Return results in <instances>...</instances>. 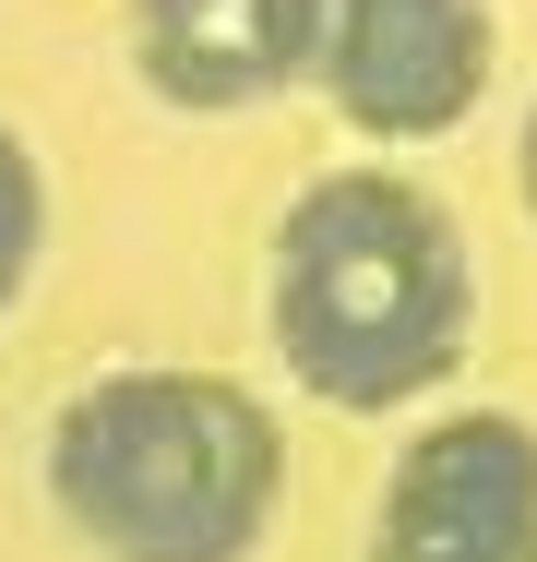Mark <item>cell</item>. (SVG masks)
Returning <instances> with one entry per match:
<instances>
[{
  "label": "cell",
  "mask_w": 537,
  "mask_h": 562,
  "mask_svg": "<svg viewBox=\"0 0 537 562\" xmlns=\"http://www.w3.org/2000/svg\"><path fill=\"white\" fill-rule=\"evenodd\" d=\"M36 251H48V168H36V144L0 120V324H12L24 276H36Z\"/></svg>",
  "instance_id": "6"
},
{
  "label": "cell",
  "mask_w": 537,
  "mask_h": 562,
  "mask_svg": "<svg viewBox=\"0 0 537 562\" xmlns=\"http://www.w3.org/2000/svg\"><path fill=\"white\" fill-rule=\"evenodd\" d=\"M514 180H526V216H537V109H526V132H514Z\"/></svg>",
  "instance_id": "7"
},
{
  "label": "cell",
  "mask_w": 537,
  "mask_h": 562,
  "mask_svg": "<svg viewBox=\"0 0 537 562\" xmlns=\"http://www.w3.org/2000/svg\"><path fill=\"white\" fill-rule=\"evenodd\" d=\"M263 324H275V371L299 395L346 407V419H395L466 371V336H478L466 227L395 168H322L275 216Z\"/></svg>",
  "instance_id": "1"
},
{
  "label": "cell",
  "mask_w": 537,
  "mask_h": 562,
  "mask_svg": "<svg viewBox=\"0 0 537 562\" xmlns=\"http://www.w3.org/2000/svg\"><path fill=\"white\" fill-rule=\"evenodd\" d=\"M322 0H132V72L180 120H239L311 85Z\"/></svg>",
  "instance_id": "5"
},
{
  "label": "cell",
  "mask_w": 537,
  "mask_h": 562,
  "mask_svg": "<svg viewBox=\"0 0 537 562\" xmlns=\"http://www.w3.org/2000/svg\"><path fill=\"white\" fill-rule=\"evenodd\" d=\"M358 562H537V419L442 407L382 467Z\"/></svg>",
  "instance_id": "4"
},
{
  "label": "cell",
  "mask_w": 537,
  "mask_h": 562,
  "mask_svg": "<svg viewBox=\"0 0 537 562\" xmlns=\"http://www.w3.org/2000/svg\"><path fill=\"white\" fill-rule=\"evenodd\" d=\"M502 24L490 0H322L311 85L358 144H442L490 97Z\"/></svg>",
  "instance_id": "3"
},
{
  "label": "cell",
  "mask_w": 537,
  "mask_h": 562,
  "mask_svg": "<svg viewBox=\"0 0 537 562\" xmlns=\"http://www.w3.org/2000/svg\"><path fill=\"white\" fill-rule=\"evenodd\" d=\"M48 503L96 562H251L287 515V431L239 371L132 359L60 395Z\"/></svg>",
  "instance_id": "2"
}]
</instances>
